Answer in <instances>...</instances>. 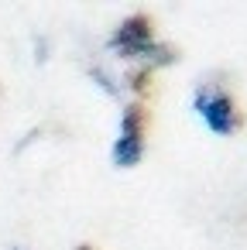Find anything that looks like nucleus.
Listing matches in <instances>:
<instances>
[{
    "label": "nucleus",
    "instance_id": "obj_1",
    "mask_svg": "<svg viewBox=\"0 0 247 250\" xmlns=\"http://www.w3.org/2000/svg\"><path fill=\"white\" fill-rule=\"evenodd\" d=\"M110 48H113L117 55H124V59L144 62L148 69H151V65H168V62H172V52L151 38V28H148V18H144V14L127 18V21L110 35Z\"/></svg>",
    "mask_w": 247,
    "mask_h": 250
},
{
    "label": "nucleus",
    "instance_id": "obj_2",
    "mask_svg": "<svg viewBox=\"0 0 247 250\" xmlns=\"http://www.w3.org/2000/svg\"><path fill=\"white\" fill-rule=\"evenodd\" d=\"M196 113H199V120L206 124V130L216 134V137L233 134L237 124H240L230 93H226V89H213V86H199V89H196Z\"/></svg>",
    "mask_w": 247,
    "mask_h": 250
},
{
    "label": "nucleus",
    "instance_id": "obj_3",
    "mask_svg": "<svg viewBox=\"0 0 247 250\" xmlns=\"http://www.w3.org/2000/svg\"><path fill=\"white\" fill-rule=\"evenodd\" d=\"M144 154V141H141V106L127 103L124 117H120V134L113 141V165L117 168H134Z\"/></svg>",
    "mask_w": 247,
    "mask_h": 250
},
{
    "label": "nucleus",
    "instance_id": "obj_4",
    "mask_svg": "<svg viewBox=\"0 0 247 250\" xmlns=\"http://www.w3.org/2000/svg\"><path fill=\"white\" fill-rule=\"evenodd\" d=\"M90 76H93V83H96V86H103V89H107L113 100H120V86H117V83H113V79H110L103 69H90Z\"/></svg>",
    "mask_w": 247,
    "mask_h": 250
},
{
    "label": "nucleus",
    "instance_id": "obj_5",
    "mask_svg": "<svg viewBox=\"0 0 247 250\" xmlns=\"http://www.w3.org/2000/svg\"><path fill=\"white\" fill-rule=\"evenodd\" d=\"M35 48H38V55H35V62H45V59H48V42H42V38H35Z\"/></svg>",
    "mask_w": 247,
    "mask_h": 250
},
{
    "label": "nucleus",
    "instance_id": "obj_6",
    "mask_svg": "<svg viewBox=\"0 0 247 250\" xmlns=\"http://www.w3.org/2000/svg\"><path fill=\"white\" fill-rule=\"evenodd\" d=\"M11 250H24V247H11Z\"/></svg>",
    "mask_w": 247,
    "mask_h": 250
}]
</instances>
